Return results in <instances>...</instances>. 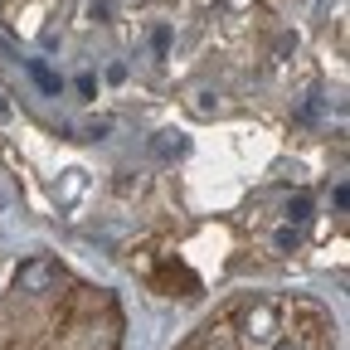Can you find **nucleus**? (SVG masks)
Wrapping results in <instances>:
<instances>
[{
	"mask_svg": "<svg viewBox=\"0 0 350 350\" xmlns=\"http://www.w3.org/2000/svg\"><path fill=\"white\" fill-rule=\"evenodd\" d=\"M0 117H10V107H5V103H0Z\"/></svg>",
	"mask_w": 350,
	"mask_h": 350,
	"instance_id": "obj_7",
	"label": "nucleus"
},
{
	"mask_svg": "<svg viewBox=\"0 0 350 350\" xmlns=\"http://www.w3.org/2000/svg\"><path fill=\"white\" fill-rule=\"evenodd\" d=\"M243 340L248 345H273L278 340V312L273 306H253L243 317Z\"/></svg>",
	"mask_w": 350,
	"mask_h": 350,
	"instance_id": "obj_2",
	"label": "nucleus"
},
{
	"mask_svg": "<svg viewBox=\"0 0 350 350\" xmlns=\"http://www.w3.org/2000/svg\"><path fill=\"white\" fill-rule=\"evenodd\" d=\"M25 68H29V78L44 88V93H59V73H49V68H44V59H25Z\"/></svg>",
	"mask_w": 350,
	"mask_h": 350,
	"instance_id": "obj_3",
	"label": "nucleus"
},
{
	"mask_svg": "<svg viewBox=\"0 0 350 350\" xmlns=\"http://www.w3.org/2000/svg\"><path fill=\"white\" fill-rule=\"evenodd\" d=\"M282 350H306V345H282Z\"/></svg>",
	"mask_w": 350,
	"mask_h": 350,
	"instance_id": "obj_8",
	"label": "nucleus"
},
{
	"mask_svg": "<svg viewBox=\"0 0 350 350\" xmlns=\"http://www.w3.org/2000/svg\"><path fill=\"white\" fill-rule=\"evenodd\" d=\"M273 243H278L282 253H287V248H297V229H278V239H273Z\"/></svg>",
	"mask_w": 350,
	"mask_h": 350,
	"instance_id": "obj_6",
	"label": "nucleus"
},
{
	"mask_svg": "<svg viewBox=\"0 0 350 350\" xmlns=\"http://www.w3.org/2000/svg\"><path fill=\"white\" fill-rule=\"evenodd\" d=\"M306 214H312V200H306V195H297V200H287V219H297V224H301V219Z\"/></svg>",
	"mask_w": 350,
	"mask_h": 350,
	"instance_id": "obj_5",
	"label": "nucleus"
},
{
	"mask_svg": "<svg viewBox=\"0 0 350 350\" xmlns=\"http://www.w3.org/2000/svg\"><path fill=\"white\" fill-rule=\"evenodd\" d=\"M54 278H59V268H54L49 258H29V262H20V278H15V287L39 297V292H49V287H54Z\"/></svg>",
	"mask_w": 350,
	"mask_h": 350,
	"instance_id": "obj_1",
	"label": "nucleus"
},
{
	"mask_svg": "<svg viewBox=\"0 0 350 350\" xmlns=\"http://www.w3.org/2000/svg\"><path fill=\"white\" fill-rule=\"evenodd\" d=\"M151 146H156V156H180L185 151V137H180V131H161Z\"/></svg>",
	"mask_w": 350,
	"mask_h": 350,
	"instance_id": "obj_4",
	"label": "nucleus"
}]
</instances>
